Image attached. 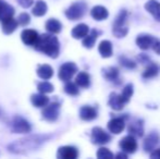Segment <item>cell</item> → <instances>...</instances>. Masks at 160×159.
<instances>
[{
    "label": "cell",
    "mask_w": 160,
    "mask_h": 159,
    "mask_svg": "<svg viewBox=\"0 0 160 159\" xmlns=\"http://www.w3.org/2000/svg\"><path fill=\"white\" fill-rule=\"evenodd\" d=\"M50 137V135H40V134H38V135H30L11 143L8 146V148L11 153L26 154L28 152H33L38 149Z\"/></svg>",
    "instance_id": "1"
},
{
    "label": "cell",
    "mask_w": 160,
    "mask_h": 159,
    "mask_svg": "<svg viewBox=\"0 0 160 159\" xmlns=\"http://www.w3.org/2000/svg\"><path fill=\"white\" fill-rule=\"evenodd\" d=\"M38 51H42L45 55L49 56L50 58H58L60 53V44L59 40L53 34H42L38 36L36 44L34 45Z\"/></svg>",
    "instance_id": "2"
},
{
    "label": "cell",
    "mask_w": 160,
    "mask_h": 159,
    "mask_svg": "<svg viewBox=\"0 0 160 159\" xmlns=\"http://www.w3.org/2000/svg\"><path fill=\"white\" fill-rule=\"evenodd\" d=\"M128 19V11L127 10H121L120 13L117 15L116 20L113 23V28H112V33L116 37L118 38H122L128 34V28L125 26V22Z\"/></svg>",
    "instance_id": "3"
},
{
    "label": "cell",
    "mask_w": 160,
    "mask_h": 159,
    "mask_svg": "<svg viewBox=\"0 0 160 159\" xmlns=\"http://www.w3.org/2000/svg\"><path fill=\"white\" fill-rule=\"evenodd\" d=\"M86 3L82 1H78L73 3L72 6H70L69 8L65 10V17L71 21H76L80 20L81 17H83V15L86 12Z\"/></svg>",
    "instance_id": "4"
},
{
    "label": "cell",
    "mask_w": 160,
    "mask_h": 159,
    "mask_svg": "<svg viewBox=\"0 0 160 159\" xmlns=\"http://www.w3.org/2000/svg\"><path fill=\"white\" fill-rule=\"evenodd\" d=\"M59 111H60V102H53L49 105L47 104L44 107V110H42V118L46 121L53 122V121H56L58 119V117H59Z\"/></svg>",
    "instance_id": "5"
},
{
    "label": "cell",
    "mask_w": 160,
    "mask_h": 159,
    "mask_svg": "<svg viewBox=\"0 0 160 159\" xmlns=\"http://www.w3.org/2000/svg\"><path fill=\"white\" fill-rule=\"evenodd\" d=\"M78 72V66L74 62H65L59 69V79L63 82H68Z\"/></svg>",
    "instance_id": "6"
},
{
    "label": "cell",
    "mask_w": 160,
    "mask_h": 159,
    "mask_svg": "<svg viewBox=\"0 0 160 159\" xmlns=\"http://www.w3.org/2000/svg\"><path fill=\"white\" fill-rule=\"evenodd\" d=\"M11 130L13 133H30L32 127L28 120L22 117H15L11 121Z\"/></svg>",
    "instance_id": "7"
},
{
    "label": "cell",
    "mask_w": 160,
    "mask_h": 159,
    "mask_svg": "<svg viewBox=\"0 0 160 159\" xmlns=\"http://www.w3.org/2000/svg\"><path fill=\"white\" fill-rule=\"evenodd\" d=\"M111 141V136L101 127H94L92 130V142L96 145H105Z\"/></svg>",
    "instance_id": "8"
},
{
    "label": "cell",
    "mask_w": 160,
    "mask_h": 159,
    "mask_svg": "<svg viewBox=\"0 0 160 159\" xmlns=\"http://www.w3.org/2000/svg\"><path fill=\"white\" fill-rule=\"evenodd\" d=\"M120 148L123 153L133 154L137 149V142L133 135H128L120 141Z\"/></svg>",
    "instance_id": "9"
},
{
    "label": "cell",
    "mask_w": 160,
    "mask_h": 159,
    "mask_svg": "<svg viewBox=\"0 0 160 159\" xmlns=\"http://www.w3.org/2000/svg\"><path fill=\"white\" fill-rule=\"evenodd\" d=\"M78 151L74 146H62L58 149L57 157L59 159H76Z\"/></svg>",
    "instance_id": "10"
},
{
    "label": "cell",
    "mask_w": 160,
    "mask_h": 159,
    "mask_svg": "<svg viewBox=\"0 0 160 159\" xmlns=\"http://www.w3.org/2000/svg\"><path fill=\"white\" fill-rule=\"evenodd\" d=\"M160 142V136L158 133L156 132H152L149 135L146 136L145 141H144V144H143V147H144V151L145 152H152L156 146L159 144Z\"/></svg>",
    "instance_id": "11"
},
{
    "label": "cell",
    "mask_w": 160,
    "mask_h": 159,
    "mask_svg": "<svg viewBox=\"0 0 160 159\" xmlns=\"http://www.w3.org/2000/svg\"><path fill=\"white\" fill-rule=\"evenodd\" d=\"M156 38L152 35H148V34H141L137 36L136 38V44L142 50H147L149 49L150 47H152L154 42H156Z\"/></svg>",
    "instance_id": "12"
},
{
    "label": "cell",
    "mask_w": 160,
    "mask_h": 159,
    "mask_svg": "<svg viewBox=\"0 0 160 159\" xmlns=\"http://www.w3.org/2000/svg\"><path fill=\"white\" fill-rule=\"evenodd\" d=\"M124 127H125V122L122 117L112 118L108 122V130L113 134H120L124 130Z\"/></svg>",
    "instance_id": "13"
},
{
    "label": "cell",
    "mask_w": 160,
    "mask_h": 159,
    "mask_svg": "<svg viewBox=\"0 0 160 159\" xmlns=\"http://www.w3.org/2000/svg\"><path fill=\"white\" fill-rule=\"evenodd\" d=\"M119 69L116 67H107L101 70V74L107 81L114 83H119L120 84V80H119Z\"/></svg>",
    "instance_id": "14"
},
{
    "label": "cell",
    "mask_w": 160,
    "mask_h": 159,
    "mask_svg": "<svg viewBox=\"0 0 160 159\" xmlns=\"http://www.w3.org/2000/svg\"><path fill=\"white\" fill-rule=\"evenodd\" d=\"M38 33L34 30H24L21 34L22 42L28 46H34L38 39Z\"/></svg>",
    "instance_id": "15"
},
{
    "label": "cell",
    "mask_w": 160,
    "mask_h": 159,
    "mask_svg": "<svg viewBox=\"0 0 160 159\" xmlns=\"http://www.w3.org/2000/svg\"><path fill=\"white\" fill-rule=\"evenodd\" d=\"M108 105H109L110 108H112L113 110H122L125 102H124V100L122 99L121 95H119V94H117V93H111L109 96Z\"/></svg>",
    "instance_id": "16"
},
{
    "label": "cell",
    "mask_w": 160,
    "mask_h": 159,
    "mask_svg": "<svg viewBox=\"0 0 160 159\" xmlns=\"http://www.w3.org/2000/svg\"><path fill=\"white\" fill-rule=\"evenodd\" d=\"M145 9L155 17L157 22H160V3L157 0H148L145 3Z\"/></svg>",
    "instance_id": "17"
},
{
    "label": "cell",
    "mask_w": 160,
    "mask_h": 159,
    "mask_svg": "<svg viewBox=\"0 0 160 159\" xmlns=\"http://www.w3.org/2000/svg\"><path fill=\"white\" fill-rule=\"evenodd\" d=\"M1 23H2V32L7 35L12 34V33L17 30L18 25H19L18 21L15 19H13V17H7L3 21H1Z\"/></svg>",
    "instance_id": "18"
},
{
    "label": "cell",
    "mask_w": 160,
    "mask_h": 159,
    "mask_svg": "<svg viewBox=\"0 0 160 159\" xmlns=\"http://www.w3.org/2000/svg\"><path fill=\"white\" fill-rule=\"evenodd\" d=\"M128 132L131 133V135L137 136V137H142L144 135V125L142 120H134L133 122L130 123L128 127Z\"/></svg>",
    "instance_id": "19"
},
{
    "label": "cell",
    "mask_w": 160,
    "mask_h": 159,
    "mask_svg": "<svg viewBox=\"0 0 160 159\" xmlns=\"http://www.w3.org/2000/svg\"><path fill=\"white\" fill-rule=\"evenodd\" d=\"M80 118L84 121H92L97 118L96 108L92 106H83L80 110Z\"/></svg>",
    "instance_id": "20"
},
{
    "label": "cell",
    "mask_w": 160,
    "mask_h": 159,
    "mask_svg": "<svg viewBox=\"0 0 160 159\" xmlns=\"http://www.w3.org/2000/svg\"><path fill=\"white\" fill-rule=\"evenodd\" d=\"M31 102H32L33 106L37 107V108H44L47 104H49V97H47L46 94H33L31 96Z\"/></svg>",
    "instance_id": "21"
},
{
    "label": "cell",
    "mask_w": 160,
    "mask_h": 159,
    "mask_svg": "<svg viewBox=\"0 0 160 159\" xmlns=\"http://www.w3.org/2000/svg\"><path fill=\"white\" fill-rule=\"evenodd\" d=\"M89 33V27L84 23L78 24L76 26H74L73 30H72V37L75 39H81L84 38L87 34Z\"/></svg>",
    "instance_id": "22"
},
{
    "label": "cell",
    "mask_w": 160,
    "mask_h": 159,
    "mask_svg": "<svg viewBox=\"0 0 160 159\" xmlns=\"http://www.w3.org/2000/svg\"><path fill=\"white\" fill-rule=\"evenodd\" d=\"M91 15L93 17V19H95L96 21H102V20H106L109 15L108 13V10L102 6H96L92 9L91 11Z\"/></svg>",
    "instance_id": "23"
},
{
    "label": "cell",
    "mask_w": 160,
    "mask_h": 159,
    "mask_svg": "<svg viewBox=\"0 0 160 159\" xmlns=\"http://www.w3.org/2000/svg\"><path fill=\"white\" fill-rule=\"evenodd\" d=\"M13 14H14V8L7 2L0 0V22L7 17H13Z\"/></svg>",
    "instance_id": "24"
},
{
    "label": "cell",
    "mask_w": 160,
    "mask_h": 159,
    "mask_svg": "<svg viewBox=\"0 0 160 159\" xmlns=\"http://www.w3.org/2000/svg\"><path fill=\"white\" fill-rule=\"evenodd\" d=\"M100 34H101V33L98 32V31L95 30V28H94V30H92L91 33H89V34H87L86 36L83 38V42H82L83 46H84L85 48H88V49L93 48L94 45H95V42H96L97 37H98V35H100Z\"/></svg>",
    "instance_id": "25"
},
{
    "label": "cell",
    "mask_w": 160,
    "mask_h": 159,
    "mask_svg": "<svg viewBox=\"0 0 160 159\" xmlns=\"http://www.w3.org/2000/svg\"><path fill=\"white\" fill-rule=\"evenodd\" d=\"M159 72H160V67L158 64L154 63V62H149V64L145 69L142 77H143V79H152V77H157Z\"/></svg>",
    "instance_id": "26"
},
{
    "label": "cell",
    "mask_w": 160,
    "mask_h": 159,
    "mask_svg": "<svg viewBox=\"0 0 160 159\" xmlns=\"http://www.w3.org/2000/svg\"><path fill=\"white\" fill-rule=\"evenodd\" d=\"M37 75L42 80H49L53 75V69L48 64H40L37 67Z\"/></svg>",
    "instance_id": "27"
},
{
    "label": "cell",
    "mask_w": 160,
    "mask_h": 159,
    "mask_svg": "<svg viewBox=\"0 0 160 159\" xmlns=\"http://www.w3.org/2000/svg\"><path fill=\"white\" fill-rule=\"evenodd\" d=\"M99 53L102 58H109L112 56V44L109 40H101L98 46Z\"/></svg>",
    "instance_id": "28"
},
{
    "label": "cell",
    "mask_w": 160,
    "mask_h": 159,
    "mask_svg": "<svg viewBox=\"0 0 160 159\" xmlns=\"http://www.w3.org/2000/svg\"><path fill=\"white\" fill-rule=\"evenodd\" d=\"M75 83L78 86L83 87V88H87L91 85V77L86 72H80L75 77Z\"/></svg>",
    "instance_id": "29"
},
{
    "label": "cell",
    "mask_w": 160,
    "mask_h": 159,
    "mask_svg": "<svg viewBox=\"0 0 160 159\" xmlns=\"http://www.w3.org/2000/svg\"><path fill=\"white\" fill-rule=\"evenodd\" d=\"M46 30L51 34H58L61 32L62 24L57 19H49L46 23Z\"/></svg>",
    "instance_id": "30"
},
{
    "label": "cell",
    "mask_w": 160,
    "mask_h": 159,
    "mask_svg": "<svg viewBox=\"0 0 160 159\" xmlns=\"http://www.w3.org/2000/svg\"><path fill=\"white\" fill-rule=\"evenodd\" d=\"M47 10H48V7H47L46 2L42 1V0H37L32 12L35 17H42V15H45L47 13Z\"/></svg>",
    "instance_id": "31"
},
{
    "label": "cell",
    "mask_w": 160,
    "mask_h": 159,
    "mask_svg": "<svg viewBox=\"0 0 160 159\" xmlns=\"http://www.w3.org/2000/svg\"><path fill=\"white\" fill-rule=\"evenodd\" d=\"M133 92H134V87H133V84H127L124 86V88H123L122 93L120 94L121 97H122V99L124 100V102L127 104V102H130L131 97H132L133 95Z\"/></svg>",
    "instance_id": "32"
},
{
    "label": "cell",
    "mask_w": 160,
    "mask_h": 159,
    "mask_svg": "<svg viewBox=\"0 0 160 159\" xmlns=\"http://www.w3.org/2000/svg\"><path fill=\"white\" fill-rule=\"evenodd\" d=\"M64 92L68 95H71V96H76L80 93L78 86L76 85V83H72V82H69V81H68L64 86Z\"/></svg>",
    "instance_id": "33"
},
{
    "label": "cell",
    "mask_w": 160,
    "mask_h": 159,
    "mask_svg": "<svg viewBox=\"0 0 160 159\" xmlns=\"http://www.w3.org/2000/svg\"><path fill=\"white\" fill-rule=\"evenodd\" d=\"M37 89L39 91V93L42 94H49L51 92H53V85L50 84L49 82H40L37 85Z\"/></svg>",
    "instance_id": "34"
},
{
    "label": "cell",
    "mask_w": 160,
    "mask_h": 159,
    "mask_svg": "<svg viewBox=\"0 0 160 159\" xmlns=\"http://www.w3.org/2000/svg\"><path fill=\"white\" fill-rule=\"evenodd\" d=\"M97 157L99 159H111L113 158V154L106 147H100L97 152Z\"/></svg>",
    "instance_id": "35"
},
{
    "label": "cell",
    "mask_w": 160,
    "mask_h": 159,
    "mask_svg": "<svg viewBox=\"0 0 160 159\" xmlns=\"http://www.w3.org/2000/svg\"><path fill=\"white\" fill-rule=\"evenodd\" d=\"M119 61H120V63L127 69H135L136 68V62L133 61V60H131V59H128V58H127V57H124V56H121V57L119 58Z\"/></svg>",
    "instance_id": "36"
},
{
    "label": "cell",
    "mask_w": 160,
    "mask_h": 159,
    "mask_svg": "<svg viewBox=\"0 0 160 159\" xmlns=\"http://www.w3.org/2000/svg\"><path fill=\"white\" fill-rule=\"evenodd\" d=\"M18 23L20 24V25H22V26H25V25H28V24H30V22H31V17L28 14V13H21V14L19 15V17H18Z\"/></svg>",
    "instance_id": "37"
},
{
    "label": "cell",
    "mask_w": 160,
    "mask_h": 159,
    "mask_svg": "<svg viewBox=\"0 0 160 159\" xmlns=\"http://www.w3.org/2000/svg\"><path fill=\"white\" fill-rule=\"evenodd\" d=\"M18 3L22 7V8H30L31 6L34 3V0H17Z\"/></svg>",
    "instance_id": "38"
},
{
    "label": "cell",
    "mask_w": 160,
    "mask_h": 159,
    "mask_svg": "<svg viewBox=\"0 0 160 159\" xmlns=\"http://www.w3.org/2000/svg\"><path fill=\"white\" fill-rule=\"evenodd\" d=\"M138 61L143 62V63H146V62H150V60H149V58H148L147 56L141 53V55L138 56Z\"/></svg>",
    "instance_id": "39"
},
{
    "label": "cell",
    "mask_w": 160,
    "mask_h": 159,
    "mask_svg": "<svg viewBox=\"0 0 160 159\" xmlns=\"http://www.w3.org/2000/svg\"><path fill=\"white\" fill-rule=\"evenodd\" d=\"M152 48H154V51L157 52L158 55H160V42L159 40H156L152 45Z\"/></svg>",
    "instance_id": "40"
},
{
    "label": "cell",
    "mask_w": 160,
    "mask_h": 159,
    "mask_svg": "<svg viewBox=\"0 0 160 159\" xmlns=\"http://www.w3.org/2000/svg\"><path fill=\"white\" fill-rule=\"evenodd\" d=\"M150 158H160V148L154 149L152 153L150 154Z\"/></svg>",
    "instance_id": "41"
},
{
    "label": "cell",
    "mask_w": 160,
    "mask_h": 159,
    "mask_svg": "<svg viewBox=\"0 0 160 159\" xmlns=\"http://www.w3.org/2000/svg\"><path fill=\"white\" fill-rule=\"evenodd\" d=\"M116 157L118 158V159H121V158H122V159H125V158H128V155H127V153H125V154H123V153H119L118 155L116 156Z\"/></svg>",
    "instance_id": "42"
},
{
    "label": "cell",
    "mask_w": 160,
    "mask_h": 159,
    "mask_svg": "<svg viewBox=\"0 0 160 159\" xmlns=\"http://www.w3.org/2000/svg\"><path fill=\"white\" fill-rule=\"evenodd\" d=\"M0 117H2V112H1V111H0Z\"/></svg>",
    "instance_id": "43"
}]
</instances>
